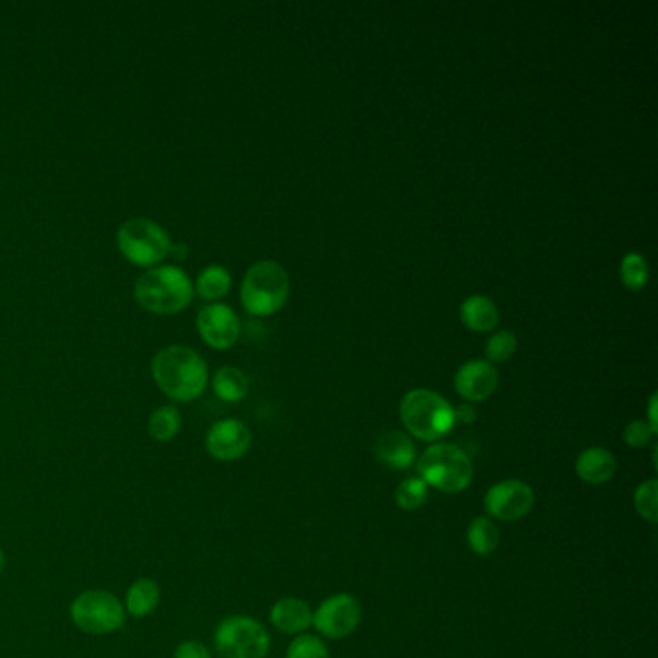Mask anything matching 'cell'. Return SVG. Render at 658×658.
<instances>
[{
	"instance_id": "cell-11",
	"label": "cell",
	"mask_w": 658,
	"mask_h": 658,
	"mask_svg": "<svg viewBox=\"0 0 658 658\" xmlns=\"http://www.w3.org/2000/svg\"><path fill=\"white\" fill-rule=\"evenodd\" d=\"M199 337L214 350H228L238 342L242 322L231 305L211 304L198 313Z\"/></svg>"
},
{
	"instance_id": "cell-20",
	"label": "cell",
	"mask_w": 658,
	"mask_h": 658,
	"mask_svg": "<svg viewBox=\"0 0 658 658\" xmlns=\"http://www.w3.org/2000/svg\"><path fill=\"white\" fill-rule=\"evenodd\" d=\"M468 544L479 556H491L501 544V531L489 516H479L468 526Z\"/></svg>"
},
{
	"instance_id": "cell-17",
	"label": "cell",
	"mask_w": 658,
	"mask_h": 658,
	"mask_svg": "<svg viewBox=\"0 0 658 658\" xmlns=\"http://www.w3.org/2000/svg\"><path fill=\"white\" fill-rule=\"evenodd\" d=\"M460 319L473 332H491L501 321V313L493 299L486 296H469L460 307Z\"/></svg>"
},
{
	"instance_id": "cell-10",
	"label": "cell",
	"mask_w": 658,
	"mask_h": 658,
	"mask_svg": "<svg viewBox=\"0 0 658 658\" xmlns=\"http://www.w3.org/2000/svg\"><path fill=\"white\" fill-rule=\"evenodd\" d=\"M536 506V493L519 479H506L494 483L485 494V510L491 519L518 521L526 518Z\"/></svg>"
},
{
	"instance_id": "cell-16",
	"label": "cell",
	"mask_w": 658,
	"mask_h": 658,
	"mask_svg": "<svg viewBox=\"0 0 658 658\" xmlns=\"http://www.w3.org/2000/svg\"><path fill=\"white\" fill-rule=\"evenodd\" d=\"M375 456L392 469L412 468L415 461V445L412 438L400 431H388L375 443Z\"/></svg>"
},
{
	"instance_id": "cell-28",
	"label": "cell",
	"mask_w": 658,
	"mask_h": 658,
	"mask_svg": "<svg viewBox=\"0 0 658 658\" xmlns=\"http://www.w3.org/2000/svg\"><path fill=\"white\" fill-rule=\"evenodd\" d=\"M657 435L645 420H635L625 427L624 443L632 448H643L649 445L653 436Z\"/></svg>"
},
{
	"instance_id": "cell-8",
	"label": "cell",
	"mask_w": 658,
	"mask_h": 658,
	"mask_svg": "<svg viewBox=\"0 0 658 658\" xmlns=\"http://www.w3.org/2000/svg\"><path fill=\"white\" fill-rule=\"evenodd\" d=\"M214 647L223 658H267L271 635L256 618L231 616L216 625Z\"/></svg>"
},
{
	"instance_id": "cell-32",
	"label": "cell",
	"mask_w": 658,
	"mask_h": 658,
	"mask_svg": "<svg viewBox=\"0 0 658 658\" xmlns=\"http://www.w3.org/2000/svg\"><path fill=\"white\" fill-rule=\"evenodd\" d=\"M4 562H7V556H4V551L0 549V574H2V569H4Z\"/></svg>"
},
{
	"instance_id": "cell-9",
	"label": "cell",
	"mask_w": 658,
	"mask_h": 658,
	"mask_svg": "<svg viewBox=\"0 0 658 658\" xmlns=\"http://www.w3.org/2000/svg\"><path fill=\"white\" fill-rule=\"evenodd\" d=\"M362 622V604L348 595L338 592L313 610V627L327 639H344L354 634Z\"/></svg>"
},
{
	"instance_id": "cell-26",
	"label": "cell",
	"mask_w": 658,
	"mask_h": 658,
	"mask_svg": "<svg viewBox=\"0 0 658 658\" xmlns=\"http://www.w3.org/2000/svg\"><path fill=\"white\" fill-rule=\"evenodd\" d=\"M635 510L649 524L658 521V481L650 479L637 486L634 494Z\"/></svg>"
},
{
	"instance_id": "cell-29",
	"label": "cell",
	"mask_w": 658,
	"mask_h": 658,
	"mask_svg": "<svg viewBox=\"0 0 658 658\" xmlns=\"http://www.w3.org/2000/svg\"><path fill=\"white\" fill-rule=\"evenodd\" d=\"M173 658H211V653H209L205 645H201V643L181 642L180 645L174 649Z\"/></svg>"
},
{
	"instance_id": "cell-7",
	"label": "cell",
	"mask_w": 658,
	"mask_h": 658,
	"mask_svg": "<svg viewBox=\"0 0 658 658\" xmlns=\"http://www.w3.org/2000/svg\"><path fill=\"white\" fill-rule=\"evenodd\" d=\"M70 618L75 627L91 635L115 634L124 625V602L103 589H90L75 597L70 604Z\"/></svg>"
},
{
	"instance_id": "cell-3",
	"label": "cell",
	"mask_w": 658,
	"mask_h": 658,
	"mask_svg": "<svg viewBox=\"0 0 658 658\" xmlns=\"http://www.w3.org/2000/svg\"><path fill=\"white\" fill-rule=\"evenodd\" d=\"M400 420L412 436L435 443L448 435L456 425L453 403L427 388H415L403 396L400 402Z\"/></svg>"
},
{
	"instance_id": "cell-12",
	"label": "cell",
	"mask_w": 658,
	"mask_h": 658,
	"mask_svg": "<svg viewBox=\"0 0 658 658\" xmlns=\"http://www.w3.org/2000/svg\"><path fill=\"white\" fill-rule=\"evenodd\" d=\"M251 431L244 421H216L207 431V453L211 454L214 460L236 461L246 456L251 446Z\"/></svg>"
},
{
	"instance_id": "cell-14",
	"label": "cell",
	"mask_w": 658,
	"mask_h": 658,
	"mask_svg": "<svg viewBox=\"0 0 658 658\" xmlns=\"http://www.w3.org/2000/svg\"><path fill=\"white\" fill-rule=\"evenodd\" d=\"M616 458L614 454L602 448L591 446L577 456L576 475L587 485H604L616 475Z\"/></svg>"
},
{
	"instance_id": "cell-31",
	"label": "cell",
	"mask_w": 658,
	"mask_h": 658,
	"mask_svg": "<svg viewBox=\"0 0 658 658\" xmlns=\"http://www.w3.org/2000/svg\"><path fill=\"white\" fill-rule=\"evenodd\" d=\"M657 400H658V396L657 392H655V395L650 396V400H649V420H647V423H649L650 428H653V431H655V433H658V421H657Z\"/></svg>"
},
{
	"instance_id": "cell-5",
	"label": "cell",
	"mask_w": 658,
	"mask_h": 658,
	"mask_svg": "<svg viewBox=\"0 0 658 658\" xmlns=\"http://www.w3.org/2000/svg\"><path fill=\"white\" fill-rule=\"evenodd\" d=\"M418 473L421 481L435 491L461 493L473 479V461L458 446L438 443L421 454Z\"/></svg>"
},
{
	"instance_id": "cell-4",
	"label": "cell",
	"mask_w": 658,
	"mask_h": 658,
	"mask_svg": "<svg viewBox=\"0 0 658 658\" xmlns=\"http://www.w3.org/2000/svg\"><path fill=\"white\" fill-rule=\"evenodd\" d=\"M290 297V277L277 261L263 259L247 269L239 299L249 315L269 317L279 313Z\"/></svg>"
},
{
	"instance_id": "cell-27",
	"label": "cell",
	"mask_w": 658,
	"mask_h": 658,
	"mask_svg": "<svg viewBox=\"0 0 658 658\" xmlns=\"http://www.w3.org/2000/svg\"><path fill=\"white\" fill-rule=\"evenodd\" d=\"M286 658H330L329 649L317 635L302 634L297 635L294 642L290 643L286 650Z\"/></svg>"
},
{
	"instance_id": "cell-19",
	"label": "cell",
	"mask_w": 658,
	"mask_h": 658,
	"mask_svg": "<svg viewBox=\"0 0 658 658\" xmlns=\"http://www.w3.org/2000/svg\"><path fill=\"white\" fill-rule=\"evenodd\" d=\"M213 390L223 402H242L249 392V380L244 371L234 365H226L214 373Z\"/></svg>"
},
{
	"instance_id": "cell-13",
	"label": "cell",
	"mask_w": 658,
	"mask_h": 658,
	"mask_svg": "<svg viewBox=\"0 0 658 658\" xmlns=\"http://www.w3.org/2000/svg\"><path fill=\"white\" fill-rule=\"evenodd\" d=\"M454 388L468 403L485 402L498 388V371L486 360L463 363L454 375Z\"/></svg>"
},
{
	"instance_id": "cell-18",
	"label": "cell",
	"mask_w": 658,
	"mask_h": 658,
	"mask_svg": "<svg viewBox=\"0 0 658 658\" xmlns=\"http://www.w3.org/2000/svg\"><path fill=\"white\" fill-rule=\"evenodd\" d=\"M158 602H161V587L149 577H140L128 587L124 610L130 616L145 618L158 607Z\"/></svg>"
},
{
	"instance_id": "cell-21",
	"label": "cell",
	"mask_w": 658,
	"mask_h": 658,
	"mask_svg": "<svg viewBox=\"0 0 658 658\" xmlns=\"http://www.w3.org/2000/svg\"><path fill=\"white\" fill-rule=\"evenodd\" d=\"M232 289V277L228 269L221 265H209L203 271L199 272L196 290L199 296L207 302H219L221 297L226 296Z\"/></svg>"
},
{
	"instance_id": "cell-15",
	"label": "cell",
	"mask_w": 658,
	"mask_h": 658,
	"mask_svg": "<svg viewBox=\"0 0 658 658\" xmlns=\"http://www.w3.org/2000/svg\"><path fill=\"white\" fill-rule=\"evenodd\" d=\"M271 624L282 634L302 635L313 625L312 607L296 597L280 599L272 604Z\"/></svg>"
},
{
	"instance_id": "cell-25",
	"label": "cell",
	"mask_w": 658,
	"mask_h": 658,
	"mask_svg": "<svg viewBox=\"0 0 658 658\" xmlns=\"http://www.w3.org/2000/svg\"><path fill=\"white\" fill-rule=\"evenodd\" d=\"M518 350V337L512 330H498L486 340L485 355L489 363L508 362Z\"/></svg>"
},
{
	"instance_id": "cell-24",
	"label": "cell",
	"mask_w": 658,
	"mask_h": 658,
	"mask_svg": "<svg viewBox=\"0 0 658 658\" xmlns=\"http://www.w3.org/2000/svg\"><path fill=\"white\" fill-rule=\"evenodd\" d=\"M396 504L406 512H413L427 503L428 486L420 478L403 479L396 489Z\"/></svg>"
},
{
	"instance_id": "cell-30",
	"label": "cell",
	"mask_w": 658,
	"mask_h": 658,
	"mask_svg": "<svg viewBox=\"0 0 658 658\" xmlns=\"http://www.w3.org/2000/svg\"><path fill=\"white\" fill-rule=\"evenodd\" d=\"M456 413V421H461V423H471V421H475V410H473V406L471 403H461L458 410H454Z\"/></svg>"
},
{
	"instance_id": "cell-23",
	"label": "cell",
	"mask_w": 658,
	"mask_h": 658,
	"mask_svg": "<svg viewBox=\"0 0 658 658\" xmlns=\"http://www.w3.org/2000/svg\"><path fill=\"white\" fill-rule=\"evenodd\" d=\"M620 279L625 289L637 290L645 289L649 282V265L642 254H627L620 265Z\"/></svg>"
},
{
	"instance_id": "cell-22",
	"label": "cell",
	"mask_w": 658,
	"mask_h": 658,
	"mask_svg": "<svg viewBox=\"0 0 658 658\" xmlns=\"http://www.w3.org/2000/svg\"><path fill=\"white\" fill-rule=\"evenodd\" d=\"M180 428L181 415L173 403L161 406L149 418V435L153 436L156 443H171L180 433Z\"/></svg>"
},
{
	"instance_id": "cell-2",
	"label": "cell",
	"mask_w": 658,
	"mask_h": 658,
	"mask_svg": "<svg viewBox=\"0 0 658 658\" xmlns=\"http://www.w3.org/2000/svg\"><path fill=\"white\" fill-rule=\"evenodd\" d=\"M133 296L145 312L176 315L191 304L193 284L190 274L180 267L156 265L138 279Z\"/></svg>"
},
{
	"instance_id": "cell-1",
	"label": "cell",
	"mask_w": 658,
	"mask_h": 658,
	"mask_svg": "<svg viewBox=\"0 0 658 658\" xmlns=\"http://www.w3.org/2000/svg\"><path fill=\"white\" fill-rule=\"evenodd\" d=\"M156 387L174 402H193L205 392L209 369L199 352L188 346H168L151 362Z\"/></svg>"
},
{
	"instance_id": "cell-6",
	"label": "cell",
	"mask_w": 658,
	"mask_h": 658,
	"mask_svg": "<svg viewBox=\"0 0 658 658\" xmlns=\"http://www.w3.org/2000/svg\"><path fill=\"white\" fill-rule=\"evenodd\" d=\"M118 249L130 263L153 269L173 254V239L168 232L145 216L130 219L116 234Z\"/></svg>"
}]
</instances>
